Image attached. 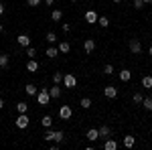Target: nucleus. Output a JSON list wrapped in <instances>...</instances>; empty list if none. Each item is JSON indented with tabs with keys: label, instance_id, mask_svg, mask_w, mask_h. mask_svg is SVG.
Here are the masks:
<instances>
[{
	"label": "nucleus",
	"instance_id": "7ed1b4c3",
	"mask_svg": "<svg viewBox=\"0 0 152 150\" xmlns=\"http://www.w3.org/2000/svg\"><path fill=\"white\" fill-rule=\"evenodd\" d=\"M28 124H31V118H28L26 114H18L16 116V128H18V130L28 128Z\"/></svg>",
	"mask_w": 152,
	"mask_h": 150
},
{
	"label": "nucleus",
	"instance_id": "bb28decb",
	"mask_svg": "<svg viewBox=\"0 0 152 150\" xmlns=\"http://www.w3.org/2000/svg\"><path fill=\"white\" fill-rule=\"evenodd\" d=\"M24 53H26V57H28V59H35L37 57V49H35V47H31V45L26 47V51H24Z\"/></svg>",
	"mask_w": 152,
	"mask_h": 150
},
{
	"label": "nucleus",
	"instance_id": "cd10ccee",
	"mask_svg": "<svg viewBox=\"0 0 152 150\" xmlns=\"http://www.w3.org/2000/svg\"><path fill=\"white\" fill-rule=\"evenodd\" d=\"M79 105H81L83 110H89V108H91V100H89V97H81Z\"/></svg>",
	"mask_w": 152,
	"mask_h": 150
},
{
	"label": "nucleus",
	"instance_id": "473e14b6",
	"mask_svg": "<svg viewBox=\"0 0 152 150\" xmlns=\"http://www.w3.org/2000/svg\"><path fill=\"white\" fill-rule=\"evenodd\" d=\"M132 4H134V8H136V10H142V8L146 6V4H144V0H134Z\"/></svg>",
	"mask_w": 152,
	"mask_h": 150
},
{
	"label": "nucleus",
	"instance_id": "58836bf2",
	"mask_svg": "<svg viewBox=\"0 0 152 150\" xmlns=\"http://www.w3.org/2000/svg\"><path fill=\"white\" fill-rule=\"evenodd\" d=\"M2 14H4V4L0 2V16H2Z\"/></svg>",
	"mask_w": 152,
	"mask_h": 150
},
{
	"label": "nucleus",
	"instance_id": "f257e3e1",
	"mask_svg": "<svg viewBox=\"0 0 152 150\" xmlns=\"http://www.w3.org/2000/svg\"><path fill=\"white\" fill-rule=\"evenodd\" d=\"M49 100H51V95H49V87H41L39 93H37V104L39 105H49Z\"/></svg>",
	"mask_w": 152,
	"mask_h": 150
},
{
	"label": "nucleus",
	"instance_id": "4be33fe9",
	"mask_svg": "<svg viewBox=\"0 0 152 150\" xmlns=\"http://www.w3.org/2000/svg\"><path fill=\"white\" fill-rule=\"evenodd\" d=\"M41 126L43 128H51L53 126V118H51V116H43V118H41Z\"/></svg>",
	"mask_w": 152,
	"mask_h": 150
},
{
	"label": "nucleus",
	"instance_id": "423d86ee",
	"mask_svg": "<svg viewBox=\"0 0 152 150\" xmlns=\"http://www.w3.org/2000/svg\"><path fill=\"white\" fill-rule=\"evenodd\" d=\"M63 83H65V87H67V89H71V87H75V85H77V77H75V75H71V73H67V75H63Z\"/></svg>",
	"mask_w": 152,
	"mask_h": 150
},
{
	"label": "nucleus",
	"instance_id": "1a4fd4ad",
	"mask_svg": "<svg viewBox=\"0 0 152 150\" xmlns=\"http://www.w3.org/2000/svg\"><path fill=\"white\" fill-rule=\"evenodd\" d=\"M83 18H85V23H89V24H95V23H97V12H95V10H87V12H85V16H83Z\"/></svg>",
	"mask_w": 152,
	"mask_h": 150
},
{
	"label": "nucleus",
	"instance_id": "a19ab883",
	"mask_svg": "<svg viewBox=\"0 0 152 150\" xmlns=\"http://www.w3.org/2000/svg\"><path fill=\"white\" fill-rule=\"evenodd\" d=\"M148 55H150V57H152V47H150V49H148Z\"/></svg>",
	"mask_w": 152,
	"mask_h": 150
},
{
	"label": "nucleus",
	"instance_id": "a18cd8bd",
	"mask_svg": "<svg viewBox=\"0 0 152 150\" xmlns=\"http://www.w3.org/2000/svg\"><path fill=\"white\" fill-rule=\"evenodd\" d=\"M71 2H77V0H71Z\"/></svg>",
	"mask_w": 152,
	"mask_h": 150
},
{
	"label": "nucleus",
	"instance_id": "393cba45",
	"mask_svg": "<svg viewBox=\"0 0 152 150\" xmlns=\"http://www.w3.org/2000/svg\"><path fill=\"white\" fill-rule=\"evenodd\" d=\"M142 87H146V89L152 87V75H144L142 77Z\"/></svg>",
	"mask_w": 152,
	"mask_h": 150
},
{
	"label": "nucleus",
	"instance_id": "e433bc0d",
	"mask_svg": "<svg viewBox=\"0 0 152 150\" xmlns=\"http://www.w3.org/2000/svg\"><path fill=\"white\" fill-rule=\"evenodd\" d=\"M61 29H63V33H69V31H71V24L69 23H63V26H61Z\"/></svg>",
	"mask_w": 152,
	"mask_h": 150
},
{
	"label": "nucleus",
	"instance_id": "9d476101",
	"mask_svg": "<svg viewBox=\"0 0 152 150\" xmlns=\"http://www.w3.org/2000/svg\"><path fill=\"white\" fill-rule=\"evenodd\" d=\"M97 132H99V140H105V138H110V136H112V128H110V126L97 128Z\"/></svg>",
	"mask_w": 152,
	"mask_h": 150
},
{
	"label": "nucleus",
	"instance_id": "c756f323",
	"mask_svg": "<svg viewBox=\"0 0 152 150\" xmlns=\"http://www.w3.org/2000/svg\"><path fill=\"white\" fill-rule=\"evenodd\" d=\"M53 138H55V130L47 128V132H45V140H47V142H53Z\"/></svg>",
	"mask_w": 152,
	"mask_h": 150
},
{
	"label": "nucleus",
	"instance_id": "2eb2a0df",
	"mask_svg": "<svg viewBox=\"0 0 152 150\" xmlns=\"http://www.w3.org/2000/svg\"><path fill=\"white\" fill-rule=\"evenodd\" d=\"M118 75H120V81H124V83H128V81L132 79V71L130 69H120Z\"/></svg>",
	"mask_w": 152,
	"mask_h": 150
},
{
	"label": "nucleus",
	"instance_id": "f03ea898",
	"mask_svg": "<svg viewBox=\"0 0 152 150\" xmlns=\"http://www.w3.org/2000/svg\"><path fill=\"white\" fill-rule=\"evenodd\" d=\"M128 47H130V53H132V55H140V53H142V43H140V39H130Z\"/></svg>",
	"mask_w": 152,
	"mask_h": 150
},
{
	"label": "nucleus",
	"instance_id": "2f4dec72",
	"mask_svg": "<svg viewBox=\"0 0 152 150\" xmlns=\"http://www.w3.org/2000/svg\"><path fill=\"white\" fill-rule=\"evenodd\" d=\"M142 100H144V95H142L140 91H136L132 95V102H134V104H142Z\"/></svg>",
	"mask_w": 152,
	"mask_h": 150
},
{
	"label": "nucleus",
	"instance_id": "b1692460",
	"mask_svg": "<svg viewBox=\"0 0 152 150\" xmlns=\"http://www.w3.org/2000/svg\"><path fill=\"white\" fill-rule=\"evenodd\" d=\"M134 144H136V138H134V136H124V146H126V148H134Z\"/></svg>",
	"mask_w": 152,
	"mask_h": 150
},
{
	"label": "nucleus",
	"instance_id": "39448f33",
	"mask_svg": "<svg viewBox=\"0 0 152 150\" xmlns=\"http://www.w3.org/2000/svg\"><path fill=\"white\" fill-rule=\"evenodd\" d=\"M71 116H73V110H71V108H69L67 104L59 108V118H61V120H69Z\"/></svg>",
	"mask_w": 152,
	"mask_h": 150
},
{
	"label": "nucleus",
	"instance_id": "f8f14e48",
	"mask_svg": "<svg viewBox=\"0 0 152 150\" xmlns=\"http://www.w3.org/2000/svg\"><path fill=\"white\" fill-rule=\"evenodd\" d=\"M26 71H28V73H37V71H39L37 59H28V61H26Z\"/></svg>",
	"mask_w": 152,
	"mask_h": 150
},
{
	"label": "nucleus",
	"instance_id": "79ce46f5",
	"mask_svg": "<svg viewBox=\"0 0 152 150\" xmlns=\"http://www.w3.org/2000/svg\"><path fill=\"white\" fill-rule=\"evenodd\" d=\"M2 31H4V26H2V23H0V33H2Z\"/></svg>",
	"mask_w": 152,
	"mask_h": 150
},
{
	"label": "nucleus",
	"instance_id": "20e7f679",
	"mask_svg": "<svg viewBox=\"0 0 152 150\" xmlns=\"http://www.w3.org/2000/svg\"><path fill=\"white\" fill-rule=\"evenodd\" d=\"M104 95L107 100H116L118 97V87L116 85H105L104 87Z\"/></svg>",
	"mask_w": 152,
	"mask_h": 150
},
{
	"label": "nucleus",
	"instance_id": "ea45409f",
	"mask_svg": "<svg viewBox=\"0 0 152 150\" xmlns=\"http://www.w3.org/2000/svg\"><path fill=\"white\" fill-rule=\"evenodd\" d=\"M2 108H4V100L0 97V110H2Z\"/></svg>",
	"mask_w": 152,
	"mask_h": 150
},
{
	"label": "nucleus",
	"instance_id": "5701e85b",
	"mask_svg": "<svg viewBox=\"0 0 152 150\" xmlns=\"http://www.w3.org/2000/svg\"><path fill=\"white\" fill-rule=\"evenodd\" d=\"M16 112L18 114H26L28 112V104L26 102H16Z\"/></svg>",
	"mask_w": 152,
	"mask_h": 150
},
{
	"label": "nucleus",
	"instance_id": "4468645a",
	"mask_svg": "<svg viewBox=\"0 0 152 150\" xmlns=\"http://www.w3.org/2000/svg\"><path fill=\"white\" fill-rule=\"evenodd\" d=\"M53 142H55L57 146H61V144L65 142V132H63V130H55V138H53Z\"/></svg>",
	"mask_w": 152,
	"mask_h": 150
},
{
	"label": "nucleus",
	"instance_id": "0eeeda50",
	"mask_svg": "<svg viewBox=\"0 0 152 150\" xmlns=\"http://www.w3.org/2000/svg\"><path fill=\"white\" fill-rule=\"evenodd\" d=\"M85 138L89 140V142H97V140H99V132H97V128H89L87 134H85Z\"/></svg>",
	"mask_w": 152,
	"mask_h": 150
},
{
	"label": "nucleus",
	"instance_id": "412c9836",
	"mask_svg": "<svg viewBox=\"0 0 152 150\" xmlns=\"http://www.w3.org/2000/svg\"><path fill=\"white\" fill-rule=\"evenodd\" d=\"M45 55H47L49 59H55L59 55V49L57 47H47V51H45Z\"/></svg>",
	"mask_w": 152,
	"mask_h": 150
},
{
	"label": "nucleus",
	"instance_id": "ddd939ff",
	"mask_svg": "<svg viewBox=\"0 0 152 150\" xmlns=\"http://www.w3.org/2000/svg\"><path fill=\"white\" fill-rule=\"evenodd\" d=\"M61 93H63V89H61V87H59L57 83H55V85H53V87H49V95H51V97H53V100H57V97H61Z\"/></svg>",
	"mask_w": 152,
	"mask_h": 150
},
{
	"label": "nucleus",
	"instance_id": "6e6552de",
	"mask_svg": "<svg viewBox=\"0 0 152 150\" xmlns=\"http://www.w3.org/2000/svg\"><path fill=\"white\" fill-rule=\"evenodd\" d=\"M104 150H118V142H116V138H105L104 140Z\"/></svg>",
	"mask_w": 152,
	"mask_h": 150
},
{
	"label": "nucleus",
	"instance_id": "f3484780",
	"mask_svg": "<svg viewBox=\"0 0 152 150\" xmlns=\"http://www.w3.org/2000/svg\"><path fill=\"white\" fill-rule=\"evenodd\" d=\"M10 65V55H6V53H0V69H6Z\"/></svg>",
	"mask_w": 152,
	"mask_h": 150
},
{
	"label": "nucleus",
	"instance_id": "c03bdc74",
	"mask_svg": "<svg viewBox=\"0 0 152 150\" xmlns=\"http://www.w3.org/2000/svg\"><path fill=\"white\" fill-rule=\"evenodd\" d=\"M120 2H122V0H114V4H120Z\"/></svg>",
	"mask_w": 152,
	"mask_h": 150
},
{
	"label": "nucleus",
	"instance_id": "c9c22d12",
	"mask_svg": "<svg viewBox=\"0 0 152 150\" xmlns=\"http://www.w3.org/2000/svg\"><path fill=\"white\" fill-rule=\"evenodd\" d=\"M26 4H28V6H39L41 0H26Z\"/></svg>",
	"mask_w": 152,
	"mask_h": 150
},
{
	"label": "nucleus",
	"instance_id": "6ab92c4d",
	"mask_svg": "<svg viewBox=\"0 0 152 150\" xmlns=\"http://www.w3.org/2000/svg\"><path fill=\"white\" fill-rule=\"evenodd\" d=\"M57 49H59V53H63V55H67V53L71 51V45L67 43V41H61V43L57 45Z\"/></svg>",
	"mask_w": 152,
	"mask_h": 150
},
{
	"label": "nucleus",
	"instance_id": "c85d7f7f",
	"mask_svg": "<svg viewBox=\"0 0 152 150\" xmlns=\"http://www.w3.org/2000/svg\"><path fill=\"white\" fill-rule=\"evenodd\" d=\"M142 105H144V108H146V110H148V112H152V97H150V95H148V97H144V100H142Z\"/></svg>",
	"mask_w": 152,
	"mask_h": 150
},
{
	"label": "nucleus",
	"instance_id": "37998d69",
	"mask_svg": "<svg viewBox=\"0 0 152 150\" xmlns=\"http://www.w3.org/2000/svg\"><path fill=\"white\" fill-rule=\"evenodd\" d=\"M150 2H152V0H144V4H150Z\"/></svg>",
	"mask_w": 152,
	"mask_h": 150
},
{
	"label": "nucleus",
	"instance_id": "4c0bfd02",
	"mask_svg": "<svg viewBox=\"0 0 152 150\" xmlns=\"http://www.w3.org/2000/svg\"><path fill=\"white\" fill-rule=\"evenodd\" d=\"M45 4H47V6H53V4H55V0H45Z\"/></svg>",
	"mask_w": 152,
	"mask_h": 150
},
{
	"label": "nucleus",
	"instance_id": "a211bd4d",
	"mask_svg": "<svg viewBox=\"0 0 152 150\" xmlns=\"http://www.w3.org/2000/svg\"><path fill=\"white\" fill-rule=\"evenodd\" d=\"M24 91H26V95H31V97H33V95L39 93V87L33 85V83H26V85H24Z\"/></svg>",
	"mask_w": 152,
	"mask_h": 150
},
{
	"label": "nucleus",
	"instance_id": "72a5a7b5",
	"mask_svg": "<svg viewBox=\"0 0 152 150\" xmlns=\"http://www.w3.org/2000/svg\"><path fill=\"white\" fill-rule=\"evenodd\" d=\"M104 73L105 75H114V65H110V63L104 65Z\"/></svg>",
	"mask_w": 152,
	"mask_h": 150
},
{
	"label": "nucleus",
	"instance_id": "f704fd0d",
	"mask_svg": "<svg viewBox=\"0 0 152 150\" xmlns=\"http://www.w3.org/2000/svg\"><path fill=\"white\" fill-rule=\"evenodd\" d=\"M47 41L51 43V45H53V43H57V35H55V33H47Z\"/></svg>",
	"mask_w": 152,
	"mask_h": 150
},
{
	"label": "nucleus",
	"instance_id": "aec40b11",
	"mask_svg": "<svg viewBox=\"0 0 152 150\" xmlns=\"http://www.w3.org/2000/svg\"><path fill=\"white\" fill-rule=\"evenodd\" d=\"M51 20H53V23H61V20H63V10L55 8V10L51 12Z\"/></svg>",
	"mask_w": 152,
	"mask_h": 150
},
{
	"label": "nucleus",
	"instance_id": "7c9ffc66",
	"mask_svg": "<svg viewBox=\"0 0 152 150\" xmlns=\"http://www.w3.org/2000/svg\"><path fill=\"white\" fill-rule=\"evenodd\" d=\"M61 81H63V73H61V71H55V73H53V83H61Z\"/></svg>",
	"mask_w": 152,
	"mask_h": 150
},
{
	"label": "nucleus",
	"instance_id": "9b49d317",
	"mask_svg": "<svg viewBox=\"0 0 152 150\" xmlns=\"http://www.w3.org/2000/svg\"><path fill=\"white\" fill-rule=\"evenodd\" d=\"M16 43H18L20 47H24V49H26V47L31 45V37L23 33V35H18V37H16Z\"/></svg>",
	"mask_w": 152,
	"mask_h": 150
},
{
	"label": "nucleus",
	"instance_id": "dca6fc26",
	"mask_svg": "<svg viewBox=\"0 0 152 150\" xmlns=\"http://www.w3.org/2000/svg\"><path fill=\"white\" fill-rule=\"evenodd\" d=\"M83 49H85V53H94L95 41H94V39H85V41H83Z\"/></svg>",
	"mask_w": 152,
	"mask_h": 150
},
{
	"label": "nucleus",
	"instance_id": "a878e982",
	"mask_svg": "<svg viewBox=\"0 0 152 150\" xmlns=\"http://www.w3.org/2000/svg\"><path fill=\"white\" fill-rule=\"evenodd\" d=\"M97 24H99L102 29H107V26H110V18H107V16H97Z\"/></svg>",
	"mask_w": 152,
	"mask_h": 150
}]
</instances>
